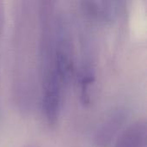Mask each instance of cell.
I'll use <instances>...</instances> for the list:
<instances>
[{"label":"cell","mask_w":147,"mask_h":147,"mask_svg":"<svg viewBox=\"0 0 147 147\" xmlns=\"http://www.w3.org/2000/svg\"><path fill=\"white\" fill-rule=\"evenodd\" d=\"M146 123L140 121L132 124L119 136L115 147H146Z\"/></svg>","instance_id":"6da1fadb"},{"label":"cell","mask_w":147,"mask_h":147,"mask_svg":"<svg viewBox=\"0 0 147 147\" xmlns=\"http://www.w3.org/2000/svg\"><path fill=\"white\" fill-rule=\"evenodd\" d=\"M116 2L108 1H85L83 2V10L90 18L102 22L112 20L118 9Z\"/></svg>","instance_id":"7a4b0ae2"},{"label":"cell","mask_w":147,"mask_h":147,"mask_svg":"<svg viewBox=\"0 0 147 147\" xmlns=\"http://www.w3.org/2000/svg\"><path fill=\"white\" fill-rule=\"evenodd\" d=\"M95 78L91 73L85 72V74L83 75L80 82L81 85V99L83 101V103L88 104L90 103V88L94 83Z\"/></svg>","instance_id":"3957f363"}]
</instances>
